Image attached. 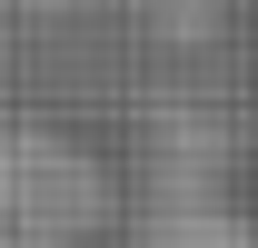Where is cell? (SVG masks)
<instances>
[{"label":"cell","instance_id":"1","mask_svg":"<svg viewBox=\"0 0 258 248\" xmlns=\"http://www.w3.org/2000/svg\"><path fill=\"white\" fill-rule=\"evenodd\" d=\"M109 218H119V189L70 129H40V119L0 129V228H20L40 248H80Z\"/></svg>","mask_w":258,"mask_h":248},{"label":"cell","instance_id":"2","mask_svg":"<svg viewBox=\"0 0 258 248\" xmlns=\"http://www.w3.org/2000/svg\"><path fill=\"white\" fill-rule=\"evenodd\" d=\"M139 139H149V189H219L228 159H238V129H228L209 99H189V90L149 99Z\"/></svg>","mask_w":258,"mask_h":248},{"label":"cell","instance_id":"3","mask_svg":"<svg viewBox=\"0 0 258 248\" xmlns=\"http://www.w3.org/2000/svg\"><path fill=\"white\" fill-rule=\"evenodd\" d=\"M139 248H258V218H238L219 189H149Z\"/></svg>","mask_w":258,"mask_h":248},{"label":"cell","instance_id":"4","mask_svg":"<svg viewBox=\"0 0 258 248\" xmlns=\"http://www.w3.org/2000/svg\"><path fill=\"white\" fill-rule=\"evenodd\" d=\"M159 20H169V40H209V30H219V10H209V0H169Z\"/></svg>","mask_w":258,"mask_h":248},{"label":"cell","instance_id":"5","mask_svg":"<svg viewBox=\"0 0 258 248\" xmlns=\"http://www.w3.org/2000/svg\"><path fill=\"white\" fill-rule=\"evenodd\" d=\"M0 248H40V238H20V228H0Z\"/></svg>","mask_w":258,"mask_h":248}]
</instances>
